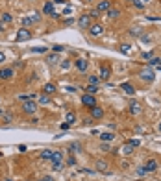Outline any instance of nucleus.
<instances>
[{"mask_svg":"<svg viewBox=\"0 0 161 181\" xmlns=\"http://www.w3.org/2000/svg\"><path fill=\"white\" fill-rule=\"evenodd\" d=\"M50 163H52V168L54 170H61L63 168V154H61V152H54Z\"/></svg>","mask_w":161,"mask_h":181,"instance_id":"1","label":"nucleus"},{"mask_svg":"<svg viewBox=\"0 0 161 181\" xmlns=\"http://www.w3.org/2000/svg\"><path fill=\"white\" fill-rule=\"evenodd\" d=\"M37 107H39V103H35L33 100H26L24 103H22V111L26 115H33L37 111Z\"/></svg>","mask_w":161,"mask_h":181,"instance_id":"2","label":"nucleus"},{"mask_svg":"<svg viewBox=\"0 0 161 181\" xmlns=\"http://www.w3.org/2000/svg\"><path fill=\"white\" fill-rule=\"evenodd\" d=\"M139 78H141L143 81H154L156 76H154V70H152L150 67H146V68H143V70L139 72Z\"/></svg>","mask_w":161,"mask_h":181,"instance_id":"3","label":"nucleus"},{"mask_svg":"<svg viewBox=\"0 0 161 181\" xmlns=\"http://www.w3.org/2000/svg\"><path fill=\"white\" fill-rule=\"evenodd\" d=\"M82 103H83V106H87V107H95L96 106V100H95V96L93 94H83L82 96Z\"/></svg>","mask_w":161,"mask_h":181,"instance_id":"4","label":"nucleus"},{"mask_svg":"<svg viewBox=\"0 0 161 181\" xmlns=\"http://www.w3.org/2000/svg\"><path fill=\"white\" fill-rule=\"evenodd\" d=\"M30 37H32V33L28 32L26 28H20V30L17 32V37H15V39H17L19 43H20V41H28V39H30Z\"/></svg>","mask_w":161,"mask_h":181,"instance_id":"5","label":"nucleus"},{"mask_svg":"<svg viewBox=\"0 0 161 181\" xmlns=\"http://www.w3.org/2000/svg\"><path fill=\"white\" fill-rule=\"evenodd\" d=\"M109 78H111V68L108 65H102L100 67V80L102 81H108Z\"/></svg>","mask_w":161,"mask_h":181,"instance_id":"6","label":"nucleus"},{"mask_svg":"<svg viewBox=\"0 0 161 181\" xmlns=\"http://www.w3.org/2000/svg\"><path fill=\"white\" fill-rule=\"evenodd\" d=\"M157 166H159V163L156 161V159H148V161L144 163V170L146 172H154V170H157Z\"/></svg>","mask_w":161,"mask_h":181,"instance_id":"7","label":"nucleus"},{"mask_svg":"<svg viewBox=\"0 0 161 181\" xmlns=\"http://www.w3.org/2000/svg\"><path fill=\"white\" fill-rule=\"evenodd\" d=\"M78 24H80V28H91V15H82L80 19H78Z\"/></svg>","mask_w":161,"mask_h":181,"instance_id":"8","label":"nucleus"},{"mask_svg":"<svg viewBox=\"0 0 161 181\" xmlns=\"http://www.w3.org/2000/svg\"><path fill=\"white\" fill-rule=\"evenodd\" d=\"M89 33H91L93 37H98V35H102V33H104V26H100V24L91 26V28H89Z\"/></svg>","mask_w":161,"mask_h":181,"instance_id":"9","label":"nucleus"},{"mask_svg":"<svg viewBox=\"0 0 161 181\" xmlns=\"http://www.w3.org/2000/svg\"><path fill=\"white\" fill-rule=\"evenodd\" d=\"M76 68H78L80 72H87V67H89V61L87 59H76Z\"/></svg>","mask_w":161,"mask_h":181,"instance_id":"10","label":"nucleus"},{"mask_svg":"<svg viewBox=\"0 0 161 181\" xmlns=\"http://www.w3.org/2000/svg\"><path fill=\"white\" fill-rule=\"evenodd\" d=\"M54 13H56V11H54V2H46V4L43 6V15H50V17H52Z\"/></svg>","mask_w":161,"mask_h":181,"instance_id":"11","label":"nucleus"},{"mask_svg":"<svg viewBox=\"0 0 161 181\" xmlns=\"http://www.w3.org/2000/svg\"><path fill=\"white\" fill-rule=\"evenodd\" d=\"M91 116H93V118H102V116H104V109L98 107V106L91 107Z\"/></svg>","mask_w":161,"mask_h":181,"instance_id":"12","label":"nucleus"},{"mask_svg":"<svg viewBox=\"0 0 161 181\" xmlns=\"http://www.w3.org/2000/svg\"><path fill=\"white\" fill-rule=\"evenodd\" d=\"M13 78V68H2L0 70V80H9Z\"/></svg>","mask_w":161,"mask_h":181,"instance_id":"13","label":"nucleus"},{"mask_svg":"<svg viewBox=\"0 0 161 181\" xmlns=\"http://www.w3.org/2000/svg\"><path fill=\"white\" fill-rule=\"evenodd\" d=\"M39 20V15H33V17H24L22 19V26L26 28V26H32L33 22H37Z\"/></svg>","mask_w":161,"mask_h":181,"instance_id":"14","label":"nucleus"},{"mask_svg":"<svg viewBox=\"0 0 161 181\" xmlns=\"http://www.w3.org/2000/svg\"><path fill=\"white\" fill-rule=\"evenodd\" d=\"M121 89L124 90L126 94H135V87L131 85V83H122V85H121Z\"/></svg>","mask_w":161,"mask_h":181,"instance_id":"15","label":"nucleus"},{"mask_svg":"<svg viewBox=\"0 0 161 181\" xmlns=\"http://www.w3.org/2000/svg\"><path fill=\"white\" fill-rule=\"evenodd\" d=\"M109 8H111L109 0H102V2H98V6H96V9H98V11H108Z\"/></svg>","mask_w":161,"mask_h":181,"instance_id":"16","label":"nucleus"},{"mask_svg":"<svg viewBox=\"0 0 161 181\" xmlns=\"http://www.w3.org/2000/svg\"><path fill=\"white\" fill-rule=\"evenodd\" d=\"M56 90H58V87H56L54 83H46V85L43 87V93H45V94H54Z\"/></svg>","mask_w":161,"mask_h":181,"instance_id":"17","label":"nucleus"},{"mask_svg":"<svg viewBox=\"0 0 161 181\" xmlns=\"http://www.w3.org/2000/svg\"><path fill=\"white\" fill-rule=\"evenodd\" d=\"M130 113L131 115H139V113H141V106H139V102H131L130 103Z\"/></svg>","mask_w":161,"mask_h":181,"instance_id":"18","label":"nucleus"},{"mask_svg":"<svg viewBox=\"0 0 161 181\" xmlns=\"http://www.w3.org/2000/svg\"><path fill=\"white\" fill-rule=\"evenodd\" d=\"M37 103H39V106H48V103H50V96L43 93V94L37 98Z\"/></svg>","mask_w":161,"mask_h":181,"instance_id":"19","label":"nucleus"},{"mask_svg":"<svg viewBox=\"0 0 161 181\" xmlns=\"http://www.w3.org/2000/svg\"><path fill=\"white\" fill-rule=\"evenodd\" d=\"M113 139H115V135L111 133V131H106V133H102V135H100V141H102V142H111Z\"/></svg>","mask_w":161,"mask_h":181,"instance_id":"20","label":"nucleus"},{"mask_svg":"<svg viewBox=\"0 0 161 181\" xmlns=\"http://www.w3.org/2000/svg\"><path fill=\"white\" fill-rule=\"evenodd\" d=\"M106 15H108L109 19H118V15H121V11H118V9H115V8H109V9L106 11Z\"/></svg>","mask_w":161,"mask_h":181,"instance_id":"21","label":"nucleus"},{"mask_svg":"<svg viewBox=\"0 0 161 181\" xmlns=\"http://www.w3.org/2000/svg\"><path fill=\"white\" fill-rule=\"evenodd\" d=\"M52 155H54V150H50V148H46V150L41 152V159H48V161H50Z\"/></svg>","mask_w":161,"mask_h":181,"instance_id":"22","label":"nucleus"},{"mask_svg":"<svg viewBox=\"0 0 161 181\" xmlns=\"http://www.w3.org/2000/svg\"><path fill=\"white\" fill-rule=\"evenodd\" d=\"M0 19H2V22H4V24H11V22H13L11 13H2V17H0Z\"/></svg>","mask_w":161,"mask_h":181,"instance_id":"23","label":"nucleus"},{"mask_svg":"<svg viewBox=\"0 0 161 181\" xmlns=\"http://www.w3.org/2000/svg\"><path fill=\"white\" fill-rule=\"evenodd\" d=\"M96 170H98V172H106L108 170V163L106 161H96Z\"/></svg>","mask_w":161,"mask_h":181,"instance_id":"24","label":"nucleus"},{"mask_svg":"<svg viewBox=\"0 0 161 181\" xmlns=\"http://www.w3.org/2000/svg\"><path fill=\"white\" fill-rule=\"evenodd\" d=\"M98 90H100L98 85H87V87H85V93H87V94H96Z\"/></svg>","mask_w":161,"mask_h":181,"instance_id":"25","label":"nucleus"},{"mask_svg":"<svg viewBox=\"0 0 161 181\" xmlns=\"http://www.w3.org/2000/svg\"><path fill=\"white\" fill-rule=\"evenodd\" d=\"M100 76H89V85H98Z\"/></svg>","mask_w":161,"mask_h":181,"instance_id":"26","label":"nucleus"},{"mask_svg":"<svg viewBox=\"0 0 161 181\" xmlns=\"http://www.w3.org/2000/svg\"><path fill=\"white\" fill-rule=\"evenodd\" d=\"M154 65H161V57H152V59H148V67H154Z\"/></svg>","mask_w":161,"mask_h":181,"instance_id":"27","label":"nucleus"},{"mask_svg":"<svg viewBox=\"0 0 161 181\" xmlns=\"http://www.w3.org/2000/svg\"><path fill=\"white\" fill-rule=\"evenodd\" d=\"M32 52H35V54H45V52H46V46H35V48H32Z\"/></svg>","mask_w":161,"mask_h":181,"instance_id":"28","label":"nucleus"},{"mask_svg":"<svg viewBox=\"0 0 161 181\" xmlns=\"http://www.w3.org/2000/svg\"><path fill=\"white\" fill-rule=\"evenodd\" d=\"M131 152H134V150H131V144L128 142V144H126V146H124V148H122V154H126V155H130V154H131Z\"/></svg>","mask_w":161,"mask_h":181,"instance_id":"29","label":"nucleus"},{"mask_svg":"<svg viewBox=\"0 0 161 181\" xmlns=\"http://www.w3.org/2000/svg\"><path fill=\"white\" fill-rule=\"evenodd\" d=\"M67 122H69V124H74V122H76V115H74V113H69V115H67Z\"/></svg>","mask_w":161,"mask_h":181,"instance_id":"30","label":"nucleus"},{"mask_svg":"<svg viewBox=\"0 0 161 181\" xmlns=\"http://www.w3.org/2000/svg\"><path fill=\"white\" fill-rule=\"evenodd\" d=\"M134 6H135L137 9H143V8H144V2H143V0H135V2H134Z\"/></svg>","mask_w":161,"mask_h":181,"instance_id":"31","label":"nucleus"},{"mask_svg":"<svg viewBox=\"0 0 161 181\" xmlns=\"http://www.w3.org/2000/svg\"><path fill=\"white\" fill-rule=\"evenodd\" d=\"M121 52L122 54H130V45H122L121 46Z\"/></svg>","mask_w":161,"mask_h":181,"instance_id":"32","label":"nucleus"},{"mask_svg":"<svg viewBox=\"0 0 161 181\" xmlns=\"http://www.w3.org/2000/svg\"><path fill=\"white\" fill-rule=\"evenodd\" d=\"M130 144H131V148H137V146L141 144V141H139V139H134V141H130Z\"/></svg>","mask_w":161,"mask_h":181,"instance_id":"33","label":"nucleus"},{"mask_svg":"<svg viewBox=\"0 0 161 181\" xmlns=\"http://www.w3.org/2000/svg\"><path fill=\"white\" fill-rule=\"evenodd\" d=\"M52 50H54L56 54H58V52H63V46H61V45H54V46H52Z\"/></svg>","mask_w":161,"mask_h":181,"instance_id":"34","label":"nucleus"},{"mask_svg":"<svg viewBox=\"0 0 161 181\" xmlns=\"http://www.w3.org/2000/svg\"><path fill=\"white\" fill-rule=\"evenodd\" d=\"M152 57H154L152 52H143V59H152Z\"/></svg>","mask_w":161,"mask_h":181,"instance_id":"35","label":"nucleus"},{"mask_svg":"<svg viewBox=\"0 0 161 181\" xmlns=\"http://www.w3.org/2000/svg\"><path fill=\"white\" fill-rule=\"evenodd\" d=\"M89 15H91V19H96V17H98V15H100V11H98V9H95V11H91V13H89Z\"/></svg>","mask_w":161,"mask_h":181,"instance_id":"36","label":"nucleus"},{"mask_svg":"<svg viewBox=\"0 0 161 181\" xmlns=\"http://www.w3.org/2000/svg\"><path fill=\"white\" fill-rule=\"evenodd\" d=\"M67 164H69V166H74V164H76V159H74V157H69Z\"/></svg>","mask_w":161,"mask_h":181,"instance_id":"37","label":"nucleus"},{"mask_svg":"<svg viewBox=\"0 0 161 181\" xmlns=\"http://www.w3.org/2000/svg\"><path fill=\"white\" fill-rule=\"evenodd\" d=\"M100 150H102V152H109V146L104 142V144H100Z\"/></svg>","mask_w":161,"mask_h":181,"instance_id":"38","label":"nucleus"},{"mask_svg":"<svg viewBox=\"0 0 161 181\" xmlns=\"http://www.w3.org/2000/svg\"><path fill=\"white\" fill-rule=\"evenodd\" d=\"M137 174H139V176H144V174H148V172H146V170H144V166H141V168H139V170H137Z\"/></svg>","mask_w":161,"mask_h":181,"instance_id":"39","label":"nucleus"},{"mask_svg":"<svg viewBox=\"0 0 161 181\" xmlns=\"http://www.w3.org/2000/svg\"><path fill=\"white\" fill-rule=\"evenodd\" d=\"M63 13H65V15H69V13H72V8H69V6H67V8L63 9Z\"/></svg>","mask_w":161,"mask_h":181,"instance_id":"40","label":"nucleus"},{"mask_svg":"<svg viewBox=\"0 0 161 181\" xmlns=\"http://www.w3.org/2000/svg\"><path fill=\"white\" fill-rule=\"evenodd\" d=\"M4 61H6V54L0 52V63H4Z\"/></svg>","mask_w":161,"mask_h":181,"instance_id":"41","label":"nucleus"},{"mask_svg":"<svg viewBox=\"0 0 161 181\" xmlns=\"http://www.w3.org/2000/svg\"><path fill=\"white\" fill-rule=\"evenodd\" d=\"M69 126H71L69 122H63V124H61V129H69Z\"/></svg>","mask_w":161,"mask_h":181,"instance_id":"42","label":"nucleus"},{"mask_svg":"<svg viewBox=\"0 0 161 181\" xmlns=\"http://www.w3.org/2000/svg\"><path fill=\"white\" fill-rule=\"evenodd\" d=\"M130 35H135L137 37L139 35V30H130Z\"/></svg>","mask_w":161,"mask_h":181,"instance_id":"43","label":"nucleus"},{"mask_svg":"<svg viewBox=\"0 0 161 181\" xmlns=\"http://www.w3.org/2000/svg\"><path fill=\"white\" fill-rule=\"evenodd\" d=\"M41 181H54V179H52L50 176H45V177H43V179H41Z\"/></svg>","mask_w":161,"mask_h":181,"instance_id":"44","label":"nucleus"},{"mask_svg":"<svg viewBox=\"0 0 161 181\" xmlns=\"http://www.w3.org/2000/svg\"><path fill=\"white\" fill-rule=\"evenodd\" d=\"M0 32H4V22L0 20Z\"/></svg>","mask_w":161,"mask_h":181,"instance_id":"45","label":"nucleus"},{"mask_svg":"<svg viewBox=\"0 0 161 181\" xmlns=\"http://www.w3.org/2000/svg\"><path fill=\"white\" fill-rule=\"evenodd\" d=\"M126 2H131V4H134V2H135V0H126Z\"/></svg>","mask_w":161,"mask_h":181,"instance_id":"46","label":"nucleus"},{"mask_svg":"<svg viewBox=\"0 0 161 181\" xmlns=\"http://www.w3.org/2000/svg\"><path fill=\"white\" fill-rule=\"evenodd\" d=\"M157 129H159V131H161V122H159V126H157Z\"/></svg>","mask_w":161,"mask_h":181,"instance_id":"47","label":"nucleus"},{"mask_svg":"<svg viewBox=\"0 0 161 181\" xmlns=\"http://www.w3.org/2000/svg\"><path fill=\"white\" fill-rule=\"evenodd\" d=\"M2 115H4V111H2V109H0V116H2Z\"/></svg>","mask_w":161,"mask_h":181,"instance_id":"48","label":"nucleus"},{"mask_svg":"<svg viewBox=\"0 0 161 181\" xmlns=\"http://www.w3.org/2000/svg\"><path fill=\"white\" fill-rule=\"evenodd\" d=\"M143 2H148V0H143Z\"/></svg>","mask_w":161,"mask_h":181,"instance_id":"49","label":"nucleus"},{"mask_svg":"<svg viewBox=\"0 0 161 181\" xmlns=\"http://www.w3.org/2000/svg\"><path fill=\"white\" fill-rule=\"evenodd\" d=\"M83 2H87V0H83Z\"/></svg>","mask_w":161,"mask_h":181,"instance_id":"50","label":"nucleus"},{"mask_svg":"<svg viewBox=\"0 0 161 181\" xmlns=\"http://www.w3.org/2000/svg\"><path fill=\"white\" fill-rule=\"evenodd\" d=\"M0 155H2V154H0Z\"/></svg>","mask_w":161,"mask_h":181,"instance_id":"51","label":"nucleus"}]
</instances>
